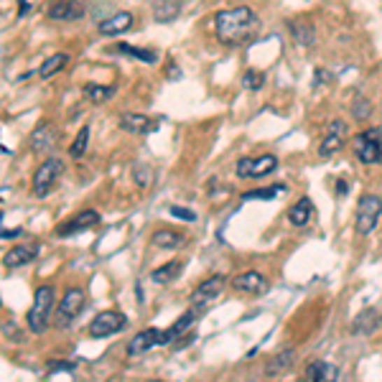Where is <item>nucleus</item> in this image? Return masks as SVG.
Instances as JSON below:
<instances>
[{"instance_id":"nucleus-1","label":"nucleus","mask_w":382,"mask_h":382,"mask_svg":"<svg viewBox=\"0 0 382 382\" xmlns=\"http://www.w3.org/2000/svg\"><path fill=\"white\" fill-rule=\"evenodd\" d=\"M260 26L257 15H255L253 8L240 6V8H229V10H222L214 18V29H217V38L227 46H237V43H245L248 38H253V31Z\"/></svg>"},{"instance_id":"nucleus-2","label":"nucleus","mask_w":382,"mask_h":382,"mask_svg":"<svg viewBox=\"0 0 382 382\" xmlns=\"http://www.w3.org/2000/svg\"><path fill=\"white\" fill-rule=\"evenodd\" d=\"M352 148L357 161L365 163V166L382 163V130L380 127H369V130L357 133L352 141Z\"/></svg>"},{"instance_id":"nucleus-3","label":"nucleus","mask_w":382,"mask_h":382,"mask_svg":"<svg viewBox=\"0 0 382 382\" xmlns=\"http://www.w3.org/2000/svg\"><path fill=\"white\" fill-rule=\"evenodd\" d=\"M51 309H54V288L51 285H41L36 288V296H34V306L29 311V329L36 334H43L46 326H49V316H51Z\"/></svg>"},{"instance_id":"nucleus-4","label":"nucleus","mask_w":382,"mask_h":382,"mask_svg":"<svg viewBox=\"0 0 382 382\" xmlns=\"http://www.w3.org/2000/svg\"><path fill=\"white\" fill-rule=\"evenodd\" d=\"M382 217V199L375 194H365L357 204V222H354V229L365 237V234L375 232L377 222Z\"/></svg>"},{"instance_id":"nucleus-5","label":"nucleus","mask_w":382,"mask_h":382,"mask_svg":"<svg viewBox=\"0 0 382 382\" xmlns=\"http://www.w3.org/2000/svg\"><path fill=\"white\" fill-rule=\"evenodd\" d=\"M62 171H64V163L59 161V158H54V156L46 158V161H43L34 174V194L36 197L38 199L49 197V191L57 186Z\"/></svg>"},{"instance_id":"nucleus-6","label":"nucleus","mask_w":382,"mask_h":382,"mask_svg":"<svg viewBox=\"0 0 382 382\" xmlns=\"http://www.w3.org/2000/svg\"><path fill=\"white\" fill-rule=\"evenodd\" d=\"M278 169V158L273 153H262V156H245L237 161V176L240 178H260L268 176Z\"/></svg>"},{"instance_id":"nucleus-7","label":"nucleus","mask_w":382,"mask_h":382,"mask_svg":"<svg viewBox=\"0 0 382 382\" xmlns=\"http://www.w3.org/2000/svg\"><path fill=\"white\" fill-rule=\"evenodd\" d=\"M127 326V318L125 313L120 311H102L92 318V324H90V334H92L94 339H105V337H113V334L122 332Z\"/></svg>"},{"instance_id":"nucleus-8","label":"nucleus","mask_w":382,"mask_h":382,"mask_svg":"<svg viewBox=\"0 0 382 382\" xmlns=\"http://www.w3.org/2000/svg\"><path fill=\"white\" fill-rule=\"evenodd\" d=\"M85 309V293L79 288H69L64 293V298L59 301V309H57V326H69L74 318L82 313Z\"/></svg>"},{"instance_id":"nucleus-9","label":"nucleus","mask_w":382,"mask_h":382,"mask_svg":"<svg viewBox=\"0 0 382 382\" xmlns=\"http://www.w3.org/2000/svg\"><path fill=\"white\" fill-rule=\"evenodd\" d=\"M344 138H347V122L332 120L326 127V135L321 138V146H318V156L321 158H332L334 153H339L344 148Z\"/></svg>"},{"instance_id":"nucleus-10","label":"nucleus","mask_w":382,"mask_h":382,"mask_svg":"<svg viewBox=\"0 0 382 382\" xmlns=\"http://www.w3.org/2000/svg\"><path fill=\"white\" fill-rule=\"evenodd\" d=\"M232 288L237 293H248V296H262V293H268L270 283L260 270H245L232 278Z\"/></svg>"},{"instance_id":"nucleus-11","label":"nucleus","mask_w":382,"mask_h":382,"mask_svg":"<svg viewBox=\"0 0 382 382\" xmlns=\"http://www.w3.org/2000/svg\"><path fill=\"white\" fill-rule=\"evenodd\" d=\"M94 225H99V214L94 209H85V212L74 214L71 220H66L64 225L57 227V234L59 237H71L77 232H85V229H92Z\"/></svg>"},{"instance_id":"nucleus-12","label":"nucleus","mask_w":382,"mask_h":382,"mask_svg":"<svg viewBox=\"0 0 382 382\" xmlns=\"http://www.w3.org/2000/svg\"><path fill=\"white\" fill-rule=\"evenodd\" d=\"M158 125H161V118H150V115H141V113H125L120 118L122 130L135 135H148L153 130H158Z\"/></svg>"},{"instance_id":"nucleus-13","label":"nucleus","mask_w":382,"mask_h":382,"mask_svg":"<svg viewBox=\"0 0 382 382\" xmlns=\"http://www.w3.org/2000/svg\"><path fill=\"white\" fill-rule=\"evenodd\" d=\"M227 285V278L225 276H212L206 278L204 283H199L197 288H194V293H191V301L194 304H209V301H214V298H220V293L225 290Z\"/></svg>"},{"instance_id":"nucleus-14","label":"nucleus","mask_w":382,"mask_h":382,"mask_svg":"<svg viewBox=\"0 0 382 382\" xmlns=\"http://www.w3.org/2000/svg\"><path fill=\"white\" fill-rule=\"evenodd\" d=\"M38 257V245L36 242H29V245H15L13 250H8L6 257H3V265L6 268H23Z\"/></svg>"},{"instance_id":"nucleus-15","label":"nucleus","mask_w":382,"mask_h":382,"mask_svg":"<svg viewBox=\"0 0 382 382\" xmlns=\"http://www.w3.org/2000/svg\"><path fill=\"white\" fill-rule=\"evenodd\" d=\"M85 15V6L79 0H57L54 6H49L51 21H79Z\"/></svg>"},{"instance_id":"nucleus-16","label":"nucleus","mask_w":382,"mask_h":382,"mask_svg":"<svg viewBox=\"0 0 382 382\" xmlns=\"http://www.w3.org/2000/svg\"><path fill=\"white\" fill-rule=\"evenodd\" d=\"M153 347H161V332H158V329H146V332H141L138 337L130 339V344H127V357H138V354L148 352V349Z\"/></svg>"},{"instance_id":"nucleus-17","label":"nucleus","mask_w":382,"mask_h":382,"mask_svg":"<svg viewBox=\"0 0 382 382\" xmlns=\"http://www.w3.org/2000/svg\"><path fill=\"white\" fill-rule=\"evenodd\" d=\"M130 26H133V15L127 13V10H118V13H113L110 18L99 21L97 31L102 36H118V34H125Z\"/></svg>"},{"instance_id":"nucleus-18","label":"nucleus","mask_w":382,"mask_h":382,"mask_svg":"<svg viewBox=\"0 0 382 382\" xmlns=\"http://www.w3.org/2000/svg\"><path fill=\"white\" fill-rule=\"evenodd\" d=\"M54 143H57V127L51 125V122L36 125V130L31 133V148H34L36 153H46V150H51Z\"/></svg>"},{"instance_id":"nucleus-19","label":"nucleus","mask_w":382,"mask_h":382,"mask_svg":"<svg viewBox=\"0 0 382 382\" xmlns=\"http://www.w3.org/2000/svg\"><path fill=\"white\" fill-rule=\"evenodd\" d=\"M285 217H288V222L293 227H306L309 225V222L313 220V217H316V209H313V201L309 197H304V199H298L296 204L290 206L288 209V214H285Z\"/></svg>"},{"instance_id":"nucleus-20","label":"nucleus","mask_w":382,"mask_h":382,"mask_svg":"<svg viewBox=\"0 0 382 382\" xmlns=\"http://www.w3.org/2000/svg\"><path fill=\"white\" fill-rule=\"evenodd\" d=\"M199 313H201V309H191V311H186L184 316L178 318L176 324L169 326L166 332H161V347H163V344H171V341L178 339V337H184V332L189 329L191 324H194V321H197Z\"/></svg>"},{"instance_id":"nucleus-21","label":"nucleus","mask_w":382,"mask_h":382,"mask_svg":"<svg viewBox=\"0 0 382 382\" xmlns=\"http://www.w3.org/2000/svg\"><path fill=\"white\" fill-rule=\"evenodd\" d=\"M293 362H296V349H283V352H278L276 357L268 362V367H265V375H268V377L285 375V372L293 367Z\"/></svg>"},{"instance_id":"nucleus-22","label":"nucleus","mask_w":382,"mask_h":382,"mask_svg":"<svg viewBox=\"0 0 382 382\" xmlns=\"http://www.w3.org/2000/svg\"><path fill=\"white\" fill-rule=\"evenodd\" d=\"M306 380L311 382H332V380H339V369L329 365V362H321V360H313L309 367H306Z\"/></svg>"},{"instance_id":"nucleus-23","label":"nucleus","mask_w":382,"mask_h":382,"mask_svg":"<svg viewBox=\"0 0 382 382\" xmlns=\"http://www.w3.org/2000/svg\"><path fill=\"white\" fill-rule=\"evenodd\" d=\"M380 324H382L380 311H377V309H365V311H362L360 316L354 318L352 332H354V334H362V337H367V334L375 332V329H377Z\"/></svg>"},{"instance_id":"nucleus-24","label":"nucleus","mask_w":382,"mask_h":382,"mask_svg":"<svg viewBox=\"0 0 382 382\" xmlns=\"http://www.w3.org/2000/svg\"><path fill=\"white\" fill-rule=\"evenodd\" d=\"M178 13H181V3L178 0H156L153 3V18L158 23L174 21V18H178Z\"/></svg>"},{"instance_id":"nucleus-25","label":"nucleus","mask_w":382,"mask_h":382,"mask_svg":"<svg viewBox=\"0 0 382 382\" xmlns=\"http://www.w3.org/2000/svg\"><path fill=\"white\" fill-rule=\"evenodd\" d=\"M181 270H184V262L171 260V262H166V265H161V268L153 270V273H150V281L156 285H166V283H171L174 278L181 276Z\"/></svg>"},{"instance_id":"nucleus-26","label":"nucleus","mask_w":382,"mask_h":382,"mask_svg":"<svg viewBox=\"0 0 382 382\" xmlns=\"http://www.w3.org/2000/svg\"><path fill=\"white\" fill-rule=\"evenodd\" d=\"M153 242H156V248L161 250H176L186 242V234L176 232V229H158V232L153 234Z\"/></svg>"},{"instance_id":"nucleus-27","label":"nucleus","mask_w":382,"mask_h":382,"mask_svg":"<svg viewBox=\"0 0 382 382\" xmlns=\"http://www.w3.org/2000/svg\"><path fill=\"white\" fill-rule=\"evenodd\" d=\"M118 54H125L130 59H138V62H146V64H156L158 62V54L150 49H141V46H130V43H118L115 46Z\"/></svg>"},{"instance_id":"nucleus-28","label":"nucleus","mask_w":382,"mask_h":382,"mask_svg":"<svg viewBox=\"0 0 382 382\" xmlns=\"http://www.w3.org/2000/svg\"><path fill=\"white\" fill-rule=\"evenodd\" d=\"M66 62H69V57H66V54H62V51H59V54H51V57L46 59L41 66H38V77H41V79L54 77V74H59V71L66 66Z\"/></svg>"},{"instance_id":"nucleus-29","label":"nucleus","mask_w":382,"mask_h":382,"mask_svg":"<svg viewBox=\"0 0 382 382\" xmlns=\"http://www.w3.org/2000/svg\"><path fill=\"white\" fill-rule=\"evenodd\" d=\"M82 92L87 94L90 102H107V99L115 94V87H105V85H85Z\"/></svg>"},{"instance_id":"nucleus-30","label":"nucleus","mask_w":382,"mask_h":382,"mask_svg":"<svg viewBox=\"0 0 382 382\" xmlns=\"http://www.w3.org/2000/svg\"><path fill=\"white\" fill-rule=\"evenodd\" d=\"M285 191L283 184H276V186H268V189H255V191H248V194H242L245 201H253V199H262V201H270V199L281 197Z\"/></svg>"},{"instance_id":"nucleus-31","label":"nucleus","mask_w":382,"mask_h":382,"mask_svg":"<svg viewBox=\"0 0 382 382\" xmlns=\"http://www.w3.org/2000/svg\"><path fill=\"white\" fill-rule=\"evenodd\" d=\"M87 146H90V125H85L77 133V138H74V143H71V148H69V156L82 158L87 153Z\"/></svg>"},{"instance_id":"nucleus-32","label":"nucleus","mask_w":382,"mask_h":382,"mask_svg":"<svg viewBox=\"0 0 382 382\" xmlns=\"http://www.w3.org/2000/svg\"><path fill=\"white\" fill-rule=\"evenodd\" d=\"M262 85H265V74H262V71L250 69V71H245V74H242V87H245V90H250V92H257Z\"/></svg>"},{"instance_id":"nucleus-33","label":"nucleus","mask_w":382,"mask_h":382,"mask_svg":"<svg viewBox=\"0 0 382 382\" xmlns=\"http://www.w3.org/2000/svg\"><path fill=\"white\" fill-rule=\"evenodd\" d=\"M369 113H372V105H369L367 97H362V94H357L352 102V115L357 118V120H365V118H369Z\"/></svg>"},{"instance_id":"nucleus-34","label":"nucleus","mask_w":382,"mask_h":382,"mask_svg":"<svg viewBox=\"0 0 382 382\" xmlns=\"http://www.w3.org/2000/svg\"><path fill=\"white\" fill-rule=\"evenodd\" d=\"M290 29H293V36H296V41H301V43H313V26L309 21H304V29H298L296 23H290Z\"/></svg>"},{"instance_id":"nucleus-35","label":"nucleus","mask_w":382,"mask_h":382,"mask_svg":"<svg viewBox=\"0 0 382 382\" xmlns=\"http://www.w3.org/2000/svg\"><path fill=\"white\" fill-rule=\"evenodd\" d=\"M49 372L54 375V372H77V360L74 362H54L49 367Z\"/></svg>"},{"instance_id":"nucleus-36","label":"nucleus","mask_w":382,"mask_h":382,"mask_svg":"<svg viewBox=\"0 0 382 382\" xmlns=\"http://www.w3.org/2000/svg\"><path fill=\"white\" fill-rule=\"evenodd\" d=\"M3 222H6V214H0V237H3V240H15V237L23 234V229H18V227H15V229H6Z\"/></svg>"},{"instance_id":"nucleus-37","label":"nucleus","mask_w":382,"mask_h":382,"mask_svg":"<svg viewBox=\"0 0 382 382\" xmlns=\"http://www.w3.org/2000/svg\"><path fill=\"white\" fill-rule=\"evenodd\" d=\"M171 214H174V217H178V220H184V222H194V220H197V214L191 212V209H186V206H171Z\"/></svg>"},{"instance_id":"nucleus-38","label":"nucleus","mask_w":382,"mask_h":382,"mask_svg":"<svg viewBox=\"0 0 382 382\" xmlns=\"http://www.w3.org/2000/svg\"><path fill=\"white\" fill-rule=\"evenodd\" d=\"M3 329H6V334H8V337H10V341H23V334L18 332V329H15V332H13V326L8 324V321H6V324H3Z\"/></svg>"},{"instance_id":"nucleus-39","label":"nucleus","mask_w":382,"mask_h":382,"mask_svg":"<svg viewBox=\"0 0 382 382\" xmlns=\"http://www.w3.org/2000/svg\"><path fill=\"white\" fill-rule=\"evenodd\" d=\"M316 82H329V71H326V69H316Z\"/></svg>"},{"instance_id":"nucleus-40","label":"nucleus","mask_w":382,"mask_h":382,"mask_svg":"<svg viewBox=\"0 0 382 382\" xmlns=\"http://www.w3.org/2000/svg\"><path fill=\"white\" fill-rule=\"evenodd\" d=\"M337 191H339V197H341V194L347 191V184H344V181H339V184H337Z\"/></svg>"},{"instance_id":"nucleus-41","label":"nucleus","mask_w":382,"mask_h":382,"mask_svg":"<svg viewBox=\"0 0 382 382\" xmlns=\"http://www.w3.org/2000/svg\"><path fill=\"white\" fill-rule=\"evenodd\" d=\"M26 10H29V3H26V0H21V13H18V15H26Z\"/></svg>"}]
</instances>
